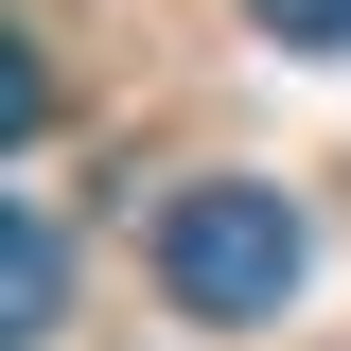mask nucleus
Returning a JSON list of instances; mask_svg holds the SVG:
<instances>
[{
	"label": "nucleus",
	"instance_id": "nucleus-2",
	"mask_svg": "<svg viewBox=\"0 0 351 351\" xmlns=\"http://www.w3.org/2000/svg\"><path fill=\"white\" fill-rule=\"evenodd\" d=\"M0 334L18 351L71 334V246H53V211H18V246H0Z\"/></svg>",
	"mask_w": 351,
	"mask_h": 351
},
{
	"label": "nucleus",
	"instance_id": "nucleus-1",
	"mask_svg": "<svg viewBox=\"0 0 351 351\" xmlns=\"http://www.w3.org/2000/svg\"><path fill=\"white\" fill-rule=\"evenodd\" d=\"M299 193H246V176H211V193H176L158 211V299L193 316V334H263V316L299 299Z\"/></svg>",
	"mask_w": 351,
	"mask_h": 351
},
{
	"label": "nucleus",
	"instance_id": "nucleus-3",
	"mask_svg": "<svg viewBox=\"0 0 351 351\" xmlns=\"http://www.w3.org/2000/svg\"><path fill=\"white\" fill-rule=\"evenodd\" d=\"M246 18H263L281 53H351V0H246Z\"/></svg>",
	"mask_w": 351,
	"mask_h": 351
}]
</instances>
